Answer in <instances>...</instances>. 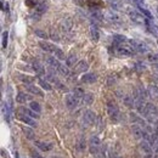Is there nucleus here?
<instances>
[{
  "instance_id": "nucleus-41",
  "label": "nucleus",
  "mask_w": 158,
  "mask_h": 158,
  "mask_svg": "<svg viewBox=\"0 0 158 158\" xmlns=\"http://www.w3.org/2000/svg\"><path fill=\"white\" fill-rule=\"evenodd\" d=\"M155 129H156V131L158 133V120L155 123Z\"/></svg>"
},
{
  "instance_id": "nucleus-39",
  "label": "nucleus",
  "mask_w": 158,
  "mask_h": 158,
  "mask_svg": "<svg viewBox=\"0 0 158 158\" xmlns=\"http://www.w3.org/2000/svg\"><path fill=\"white\" fill-rule=\"evenodd\" d=\"M1 153H3V157H4V158H10V157H9V153H8V152L5 151V150H1Z\"/></svg>"
},
{
  "instance_id": "nucleus-43",
  "label": "nucleus",
  "mask_w": 158,
  "mask_h": 158,
  "mask_svg": "<svg viewBox=\"0 0 158 158\" xmlns=\"http://www.w3.org/2000/svg\"><path fill=\"white\" fill-rule=\"evenodd\" d=\"M157 11H158V6H157Z\"/></svg>"
},
{
  "instance_id": "nucleus-8",
  "label": "nucleus",
  "mask_w": 158,
  "mask_h": 158,
  "mask_svg": "<svg viewBox=\"0 0 158 158\" xmlns=\"http://www.w3.org/2000/svg\"><path fill=\"white\" fill-rule=\"evenodd\" d=\"M145 128L141 127V125H139V124H134L131 127V133H133V135L135 139H144V135H145Z\"/></svg>"
},
{
  "instance_id": "nucleus-34",
  "label": "nucleus",
  "mask_w": 158,
  "mask_h": 158,
  "mask_svg": "<svg viewBox=\"0 0 158 158\" xmlns=\"http://www.w3.org/2000/svg\"><path fill=\"white\" fill-rule=\"evenodd\" d=\"M85 147H86L85 140H84L83 137H80V139L78 140V144H77V148H78L79 151H84V150H85Z\"/></svg>"
},
{
  "instance_id": "nucleus-18",
  "label": "nucleus",
  "mask_w": 158,
  "mask_h": 158,
  "mask_svg": "<svg viewBox=\"0 0 158 158\" xmlns=\"http://www.w3.org/2000/svg\"><path fill=\"white\" fill-rule=\"evenodd\" d=\"M147 95L151 98H157L158 97V88L156 85H150L147 88Z\"/></svg>"
},
{
  "instance_id": "nucleus-1",
  "label": "nucleus",
  "mask_w": 158,
  "mask_h": 158,
  "mask_svg": "<svg viewBox=\"0 0 158 158\" xmlns=\"http://www.w3.org/2000/svg\"><path fill=\"white\" fill-rule=\"evenodd\" d=\"M141 114L150 123H156L158 120V108L155 106L153 103H146V106L142 109Z\"/></svg>"
},
{
  "instance_id": "nucleus-6",
  "label": "nucleus",
  "mask_w": 158,
  "mask_h": 158,
  "mask_svg": "<svg viewBox=\"0 0 158 158\" xmlns=\"http://www.w3.org/2000/svg\"><path fill=\"white\" fill-rule=\"evenodd\" d=\"M130 45L133 46V49L135 50L136 52H147L148 51V48L144 42H140V40H129Z\"/></svg>"
},
{
  "instance_id": "nucleus-28",
  "label": "nucleus",
  "mask_w": 158,
  "mask_h": 158,
  "mask_svg": "<svg viewBox=\"0 0 158 158\" xmlns=\"http://www.w3.org/2000/svg\"><path fill=\"white\" fill-rule=\"evenodd\" d=\"M73 94L79 98V100H81V98L84 97V95H85V91H84L83 89H81V88H74Z\"/></svg>"
},
{
  "instance_id": "nucleus-37",
  "label": "nucleus",
  "mask_w": 158,
  "mask_h": 158,
  "mask_svg": "<svg viewBox=\"0 0 158 158\" xmlns=\"http://www.w3.org/2000/svg\"><path fill=\"white\" fill-rule=\"evenodd\" d=\"M36 34L39 38H44V39L48 38V34H46L45 32H43V31H39V29H37V31H36Z\"/></svg>"
},
{
  "instance_id": "nucleus-15",
  "label": "nucleus",
  "mask_w": 158,
  "mask_h": 158,
  "mask_svg": "<svg viewBox=\"0 0 158 158\" xmlns=\"http://www.w3.org/2000/svg\"><path fill=\"white\" fill-rule=\"evenodd\" d=\"M27 90L31 92V94H33V95H37V96H40V97H43L44 96V92L39 89L38 86H36V85H33V84H29V85H27Z\"/></svg>"
},
{
  "instance_id": "nucleus-25",
  "label": "nucleus",
  "mask_w": 158,
  "mask_h": 158,
  "mask_svg": "<svg viewBox=\"0 0 158 158\" xmlns=\"http://www.w3.org/2000/svg\"><path fill=\"white\" fill-rule=\"evenodd\" d=\"M113 42H114L116 45H119V44H123L125 42H129V40H128L127 37H124V36H119V34H117V36L113 37Z\"/></svg>"
},
{
  "instance_id": "nucleus-12",
  "label": "nucleus",
  "mask_w": 158,
  "mask_h": 158,
  "mask_svg": "<svg viewBox=\"0 0 158 158\" xmlns=\"http://www.w3.org/2000/svg\"><path fill=\"white\" fill-rule=\"evenodd\" d=\"M32 67H33V71L36 72L38 75L45 74V68H44V66H43L39 61H34V62L32 63Z\"/></svg>"
},
{
  "instance_id": "nucleus-10",
  "label": "nucleus",
  "mask_w": 158,
  "mask_h": 158,
  "mask_svg": "<svg viewBox=\"0 0 158 158\" xmlns=\"http://www.w3.org/2000/svg\"><path fill=\"white\" fill-rule=\"evenodd\" d=\"M80 80L83 81V83H86V84H92L97 80V75L95 73H85L83 77H81Z\"/></svg>"
},
{
  "instance_id": "nucleus-42",
  "label": "nucleus",
  "mask_w": 158,
  "mask_h": 158,
  "mask_svg": "<svg viewBox=\"0 0 158 158\" xmlns=\"http://www.w3.org/2000/svg\"><path fill=\"white\" fill-rule=\"evenodd\" d=\"M135 1H137V3H144V0H135Z\"/></svg>"
},
{
  "instance_id": "nucleus-31",
  "label": "nucleus",
  "mask_w": 158,
  "mask_h": 158,
  "mask_svg": "<svg viewBox=\"0 0 158 158\" xmlns=\"http://www.w3.org/2000/svg\"><path fill=\"white\" fill-rule=\"evenodd\" d=\"M20 79H21V80H22L25 84H27V85L32 84L33 81H34V78L29 77V75H20Z\"/></svg>"
},
{
  "instance_id": "nucleus-5",
  "label": "nucleus",
  "mask_w": 158,
  "mask_h": 158,
  "mask_svg": "<svg viewBox=\"0 0 158 158\" xmlns=\"http://www.w3.org/2000/svg\"><path fill=\"white\" fill-rule=\"evenodd\" d=\"M96 120V114L94 113V111L91 109H86L85 112L83 113V117H81V122L85 127H89L91 124H94Z\"/></svg>"
},
{
  "instance_id": "nucleus-21",
  "label": "nucleus",
  "mask_w": 158,
  "mask_h": 158,
  "mask_svg": "<svg viewBox=\"0 0 158 158\" xmlns=\"http://www.w3.org/2000/svg\"><path fill=\"white\" fill-rule=\"evenodd\" d=\"M123 102H124L125 106L128 107H134L135 106V98H134L131 95H125L123 97Z\"/></svg>"
},
{
  "instance_id": "nucleus-36",
  "label": "nucleus",
  "mask_w": 158,
  "mask_h": 158,
  "mask_svg": "<svg viewBox=\"0 0 158 158\" xmlns=\"http://www.w3.org/2000/svg\"><path fill=\"white\" fill-rule=\"evenodd\" d=\"M139 9H140V11H141V14H144L146 17H147V18H153V17H152V14L148 10H146V9H144L141 6H139Z\"/></svg>"
},
{
  "instance_id": "nucleus-20",
  "label": "nucleus",
  "mask_w": 158,
  "mask_h": 158,
  "mask_svg": "<svg viewBox=\"0 0 158 158\" xmlns=\"http://www.w3.org/2000/svg\"><path fill=\"white\" fill-rule=\"evenodd\" d=\"M46 62H48V65L51 68H55V69H58V67L61 66V63L58 62V60L55 57H46Z\"/></svg>"
},
{
  "instance_id": "nucleus-13",
  "label": "nucleus",
  "mask_w": 158,
  "mask_h": 158,
  "mask_svg": "<svg viewBox=\"0 0 158 158\" xmlns=\"http://www.w3.org/2000/svg\"><path fill=\"white\" fill-rule=\"evenodd\" d=\"M90 34H91V39L94 42H98V38H100V34H98V29H97V26L96 23H91L90 25Z\"/></svg>"
},
{
  "instance_id": "nucleus-9",
  "label": "nucleus",
  "mask_w": 158,
  "mask_h": 158,
  "mask_svg": "<svg viewBox=\"0 0 158 158\" xmlns=\"http://www.w3.org/2000/svg\"><path fill=\"white\" fill-rule=\"evenodd\" d=\"M17 117H18V119L21 122H23L27 125H31V127H37L38 125L36 119L32 118V117H29V116H27V114H25V113H18V116H17Z\"/></svg>"
},
{
  "instance_id": "nucleus-17",
  "label": "nucleus",
  "mask_w": 158,
  "mask_h": 158,
  "mask_svg": "<svg viewBox=\"0 0 158 158\" xmlns=\"http://www.w3.org/2000/svg\"><path fill=\"white\" fill-rule=\"evenodd\" d=\"M28 100H31V96H29L28 94H26V92L20 91L18 94H17V96H16V101L18 103H26Z\"/></svg>"
},
{
  "instance_id": "nucleus-29",
  "label": "nucleus",
  "mask_w": 158,
  "mask_h": 158,
  "mask_svg": "<svg viewBox=\"0 0 158 158\" xmlns=\"http://www.w3.org/2000/svg\"><path fill=\"white\" fill-rule=\"evenodd\" d=\"M29 108L33 109V111H36V112H38V113L42 112V106H40L37 101H32L31 103H29Z\"/></svg>"
},
{
  "instance_id": "nucleus-32",
  "label": "nucleus",
  "mask_w": 158,
  "mask_h": 158,
  "mask_svg": "<svg viewBox=\"0 0 158 158\" xmlns=\"http://www.w3.org/2000/svg\"><path fill=\"white\" fill-rule=\"evenodd\" d=\"M8 38H9V33L8 32H3V36H1V46H3V49H6Z\"/></svg>"
},
{
  "instance_id": "nucleus-26",
  "label": "nucleus",
  "mask_w": 158,
  "mask_h": 158,
  "mask_svg": "<svg viewBox=\"0 0 158 158\" xmlns=\"http://www.w3.org/2000/svg\"><path fill=\"white\" fill-rule=\"evenodd\" d=\"M92 101H94V95H92V94H90V92L85 94L84 97L81 98V102H83L84 105H91Z\"/></svg>"
},
{
  "instance_id": "nucleus-30",
  "label": "nucleus",
  "mask_w": 158,
  "mask_h": 158,
  "mask_svg": "<svg viewBox=\"0 0 158 158\" xmlns=\"http://www.w3.org/2000/svg\"><path fill=\"white\" fill-rule=\"evenodd\" d=\"M22 131L28 139H31V140L34 139V131L32 129H29V128H22Z\"/></svg>"
},
{
  "instance_id": "nucleus-19",
  "label": "nucleus",
  "mask_w": 158,
  "mask_h": 158,
  "mask_svg": "<svg viewBox=\"0 0 158 158\" xmlns=\"http://www.w3.org/2000/svg\"><path fill=\"white\" fill-rule=\"evenodd\" d=\"M36 146L38 148H40L42 151H50L52 150V145L49 142H43V141H36Z\"/></svg>"
},
{
  "instance_id": "nucleus-38",
  "label": "nucleus",
  "mask_w": 158,
  "mask_h": 158,
  "mask_svg": "<svg viewBox=\"0 0 158 158\" xmlns=\"http://www.w3.org/2000/svg\"><path fill=\"white\" fill-rule=\"evenodd\" d=\"M108 158H120L119 156H117L113 152H108Z\"/></svg>"
},
{
  "instance_id": "nucleus-14",
  "label": "nucleus",
  "mask_w": 158,
  "mask_h": 158,
  "mask_svg": "<svg viewBox=\"0 0 158 158\" xmlns=\"http://www.w3.org/2000/svg\"><path fill=\"white\" fill-rule=\"evenodd\" d=\"M88 68H89V65H88L86 61H80L77 63V66H75V73H84L88 71Z\"/></svg>"
},
{
  "instance_id": "nucleus-23",
  "label": "nucleus",
  "mask_w": 158,
  "mask_h": 158,
  "mask_svg": "<svg viewBox=\"0 0 158 158\" xmlns=\"http://www.w3.org/2000/svg\"><path fill=\"white\" fill-rule=\"evenodd\" d=\"M128 14H129V16H130V18L133 20V21H135V22H141L142 21V17L140 16L137 12H135V11H133V10H128Z\"/></svg>"
},
{
  "instance_id": "nucleus-24",
  "label": "nucleus",
  "mask_w": 158,
  "mask_h": 158,
  "mask_svg": "<svg viewBox=\"0 0 158 158\" xmlns=\"http://www.w3.org/2000/svg\"><path fill=\"white\" fill-rule=\"evenodd\" d=\"M39 85L43 88L44 90H46V91H50V90H52V86L50 85V83L48 80H45V79H42V78H39Z\"/></svg>"
},
{
  "instance_id": "nucleus-40",
  "label": "nucleus",
  "mask_w": 158,
  "mask_h": 158,
  "mask_svg": "<svg viewBox=\"0 0 158 158\" xmlns=\"http://www.w3.org/2000/svg\"><path fill=\"white\" fill-rule=\"evenodd\" d=\"M150 60H158V54H157V55H152V56H150Z\"/></svg>"
},
{
  "instance_id": "nucleus-35",
  "label": "nucleus",
  "mask_w": 158,
  "mask_h": 158,
  "mask_svg": "<svg viewBox=\"0 0 158 158\" xmlns=\"http://www.w3.org/2000/svg\"><path fill=\"white\" fill-rule=\"evenodd\" d=\"M54 55H55V57L58 58V60H65V54H63V51H62L61 49L56 48V50H55V52H54Z\"/></svg>"
},
{
  "instance_id": "nucleus-4",
  "label": "nucleus",
  "mask_w": 158,
  "mask_h": 158,
  "mask_svg": "<svg viewBox=\"0 0 158 158\" xmlns=\"http://www.w3.org/2000/svg\"><path fill=\"white\" fill-rule=\"evenodd\" d=\"M116 51L117 54L120 55V56H127L129 57L131 55H134V52H136L135 50L133 49V46H127V45H123V44H119V45H116Z\"/></svg>"
},
{
  "instance_id": "nucleus-2",
  "label": "nucleus",
  "mask_w": 158,
  "mask_h": 158,
  "mask_svg": "<svg viewBox=\"0 0 158 158\" xmlns=\"http://www.w3.org/2000/svg\"><path fill=\"white\" fill-rule=\"evenodd\" d=\"M89 151L92 156H95L96 158H100L101 152H102V145H101V140L98 139L97 136L92 135L89 139Z\"/></svg>"
},
{
  "instance_id": "nucleus-22",
  "label": "nucleus",
  "mask_w": 158,
  "mask_h": 158,
  "mask_svg": "<svg viewBox=\"0 0 158 158\" xmlns=\"http://www.w3.org/2000/svg\"><path fill=\"white\" fill-rule=\"evenodd\" d=\"M77 55L75 54H71L67 58H66V66H68V67H73L75 63H77Z\"/></svg>"
},
{
  "instance_id": "nucleus-33",
  "label": "nucleus",
  "mask_w": 158,
  "mask_h": 158,
  "mask_svg": "<svg viewBox=\"0 0 158 158\" xmlns=\"http://www.w3.org/2000/svg\"><path fill=\"white\" fill-rule=\"evenodd\" d=\"M57 71L60 72L62 75H65V77L69 75V69H68V66H63V65H61L60 67H58Z\"/></svg>"
},
{
  "instance_id": "nucleus-27",
  "label": "nucleus",
  "mask_w": 158,
  "mask_h": 158,
  "mask_svg": "<svg viewBox=\"0 0 158 158\" xmlns=\"http://www.w3.org/2000/svg\"><path fill=\"white\" fill-rule=\"evenodd\" d=\"M46 10H48V3L46 1H42L37 5V12L38 14H44Z\"/></svg>"
},
{
  "instance_id": "nucleus-7",
  "label": "nucleus",
  "mask_w": 158,
  "mask_h": 158,
  "mask_svg": "<svg viewBox=\"0 0 158 158\" xmlns=\"http://www.w3.org/2000/svg\"><path fill=\"white\" fill-rule=\"evenodd\" d=\"M79 103V98L74 95V94H68L66 96V106L69 108V109H74L77 108Z\"/></svg>"
},
{
  "instance_id": "nucleus-3",
  "label": "nucleus",
  "mask_w": 158,
  "mask_h": 158,
  "mask_svg": "<svg viewBox=\"0 0 158 158\" xmlns=\"http://www.w3.org/2000/svg\"><path fill=\"white\" fill-rule=\"evenodd\" d=\"M107 112L108 116L111 117V119L113 122H118L120 118V112H119V107L117 106V103L114 101H108L107 102Z\"/></svg>"
},
{
  "instance_id": "nucleus-11",
  "label": "nucleus",
  "mask_w": 158,
  "mask_h": 158,
  "mask_svg": "<svg viewBox=\"0 0 158 158\" xmlns=\"http://www.w3.org/2000/svg\"><path fill=\"white\" fill-rule=\"evenodd\" d=\"M39 46H40V48H42L44 51H46V52H52V54H54L55 50H56V48H57V46H55L54 44L48 43V42H40V43H39Z\"/></svg>"
},
{
  "instance_id": "nucleus-16",
  "label": "nucleus",
  "mask_w": 158,
  "mask_h": 158,
  "mask_svg": "<svg viewBox=\"0 0 158 158\" xmlns=\"http://www.w3.org/2000/svg\"><path fill=\"white\" fill-rule=\"evenodd\" d=\"M130 119H131V122H135V123H137L139 125L144 127L145 129H147V124H146V122L141 118V117H139L137 114H135V113H130Z\"/></svg>"
}]
</instances>
